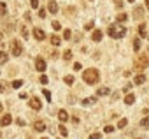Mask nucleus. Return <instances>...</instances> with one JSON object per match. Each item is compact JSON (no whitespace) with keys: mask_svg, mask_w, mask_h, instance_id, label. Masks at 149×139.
<instances>
[{"mask_svg":"<svg viewBox=\"0 0 149 139\" xmlns=\"http://www.w3.org/2000/svg\"><path fill=\"white\" fill-rule=\"evenodd\" d=\"M146 9L149 11V0H146Z\"/></svg>","mask_w":149,"mask_h":139,"instance_id":"44","label":"nucleus"},{"mask_svg":"<svg viewBox=\"0 0 149 139\" xmlns=\"http://www.w3.org/2000/svg\"><path fill=\"white\" fill-rule=\"evenodd\" d=\"M2 39H4V35H2V32H0V46H2Z\"/></svg>","mask_w":149,"mask_h":139,"instance_id":"45","label":"nucleus"},{"mask_svg":"<svg viewBox=\"0 0 149 139\" xmlns=\"http://www.w3.org/2000/svg\"><path fill=\"white\" fill-rule=\"evenodd\" d=\"M47 11H49L51 14H56V11H58V4L54 2V0H51V2L47 4Z\"/></svg>","mask_w":149,"mask_h":139,"instance_id":"13","label":"nucleus"},{"mask_svg":"<svg viewBox=\"0 0 149 139\" xmlns=\"http://www.w3.org/2000/svg\"><path fill=\"white\" fill-rule=\"evenodd\" d=\"M93 25H95L93 21H88V23L84 25V30H86V32H90V30H93Z\"/></svg>","mask_w":149,"mask_h":139,"instance_id":"30","label":"nucleus"},{"mask_svg":"<svg viewBox=\"0 0 149 139\" xmlns=\"http://www.w3.org/2000/svg\"><path fill=\"white\" fill-rule=\"evenodd\" d=\"M107 35L112 37V39H123L126 35V27L123 23H112L109 28H107Z\"/></svg>","mask_w":149,"mask_h":139,"instance_id":"1","label":"nucleus"},{"mask_svg":"<svg viewBox=\"0 0 149 139\" xmlns=\"http://www.w3.org/2000/svg\"><path fill=\"white\" fill-rule=\"evenodd\" d=\"M33 37H35L37 41H44V39H46V32H44L42 28H33Z\"/></svg>","mask_w":149,"mask_h":139,"instance_id":"9","label":"nucleus"},{"mask_svg":"<svg viewBox=\"0 0 149 139\" xmlns=\"http://www.w3.org/2000/svg\"><path fill=\"white\" fill-rule=\"evenodd\" d=\"M128 2H132V4H133V2H135V0H128Z\"/></svg>","mask_w":149,"mask_h":139,"instance_id":"47","label":"nucleus"},{"mask_svg":"<svg viewBox=\"0 0 149 139\" xmlns=\"http://www.w3.org/2000/svg\"><path fill=\"white\" fill-rule=\"evenodd\" d=\"M74 13H76V9H74V7H67V9H65V14H67V16H72Z\"/></svg>","mask_w":149,"mask_h":139,"instance_id":"32","label":"nucleus"},{"mask_svg":"<svg viewBox=\"0 0 149 139\" xmlns=\"http://www.w3.org/2000/svg\"><path fill=\"white\" fill-rule=\"evenodd\" d=\"M90 139H102V134H100V132H93V134L90 135Z\"/></svg>","mask_w":149,"mask_h":139,"instance_id":"34","label":"nucleus"},{"mask_svg":"<svg viewBox=\"0 0 149 139\" xmlns=\"http://www.w3.org/2000/svg\"><path fill=\"white\" fill-rule=\"evenodd\" d=\"M133 102H135V95H133V93H128V95L125 97V104H128V106H132Z\"/></svg>","mask_w":149,"mask_h":139,"instance_id":"19","label":"nucleus"},{"mask_svg":"<svg viewBox=\"0 0 149 139\" xmlns=\"http://www.w3.org/2000/svg\"><path fill=\"white\" fill-rule=\"evenodd\" d=\"M30 6H32L33 9H37V7H39V0H30Z\"/></svg>","mask_w":149,"mask_h":139,"instance_id":"39","label":"nucleus"},{"mask_svg":"<svg viewBox=\"0 0 149 139\" xmlns=\"http://www.w3.org/2000/svg\"><path fill=\"white\" fill-rule=\"evenodd\" d=\"M58 128H60V134H61L63 137H65V135H68V130H67V127H65V125H60Z\"/></svg>","mask_w":149,"mask_h":139,"instance_id":"28","label":"nucleus"},{"mask_svg":"<svg viewBox=\"0 0 149 139\" xmlns=\"http://www.w3.org/2000/svg\"><path fill=\"white\" fill-rule=\"evenodd\" d=\"M4 111V106H2V102H0V113H2Z\"/></svg>","mask_w":149,"mask_h":139,"instance_id":"46","label":"nucleus"},{"mask_svg":"<svg viewBox=\"0 0 149 139\" xmlns=\"http://www.w3.org/2000/svg\"><path fill=\"white\" fill-rule=\"evenodd\" d=\"M135 139H144V137H135Z\"/></svg>","mask_w":149,"mask_h":139,"instance_id":"48","label":"nucleus"},{"mask_svg":"<svg viewBox=\"0 0 149 139\" xmlns=\"http://www.w3.org/2000/svg\"><path fill=\"white\" fill-rule=\"evenodd\" d=\"M21 35H23L25 39H28V30H26L25 27H21Z\"/></svg>","mask_w":149,"mask_h":139,"instance_id":"36","label":"nucleus"},{"mask_svg":"<svg viewBox=\"0 0 149 139\" xmlns=\"http://www.w3.org/2000/svg\"><path fill=\"white\" fill-rule=\"evenodd\" d=\"M112 130H114V127H112V125H107V127H105V132H107V134H109V132H112Z\"/></svg>","mask_w":149,"mask_h":139,"instance_id":"42","label":"nucleus"},{"mask_svg":"<svg viewBox=\"0 0 149 139\" xmlns=\"http://www.w3.org/2000/svg\"><path fill=\"white\" fill-rule=\"evenodd\" d=\"M7 14V6L4 2H0V16H6Z\"/></svg>","mask_w":149,"mask_h":139,"instance_id":"24","label":"nucleus"},{"mask_svg":"<svg viewBox=\"0 0 149 139\" xmlns=\"http://www.w3.org/2000/svg\"><path fill=\"white\" fill-rule=\"evenodd\" d=\"M140 44H142V42H140V37L133 39V49H135V51H139V49H140Z\"/></svg>","mask_w":149,"mask_h":139,"instance_id":"25","label":"nucleus"},{"mask_svg":"<svg viewBox=\"0 0 149 139\" xmlns=\"http://www.w3.org/2000/svg\"><path fill=\"white\" fill-rule=\"evenodd\" d=\"M35 69H37L39 72H44L46 71V60L42 56H37L35 58Z\"/></svg>","mask_w":149,"mask_h":139,"instance_id":"7","label":"nucleus"},{"mask_svg":"<svg viewBox=\"0 0 149 139\" xmlns=\"http://www.w3.org/2000/svg\"><path fill=\"white\" fill-rule=\"evenodd\" d=\"M49 41H51V44H53V46H60V44H61V39H60L56 34H54V35H51V37H49Z\"/></svg>","mask_w":149,"mask_h":139,"instance_id":"17","label":"nucleus"},{"mask_svg":"<svg viewBox=\"0 0 149 139\" xmlns=\"http://www.w3.org/2000/svg\"><path fill=\"white\" fill-rule=\"evenodd\" d=\"M7 60H9V55H7L6 51H0V65H2V63H7Z\"/></svg>","mask_w":149,"mask_h":139,"instance_id":"20","label":"nucleus"},{"mask_svg":"<svg viewBox=\"0 0 149 139\" xmlns=\"http://www.w3.org/2000/svg\"><path fill=\"white\" fill-rule=\"evenodd\" d=\"M63 81H65L67 85H74V81H76V79H74V76H65Z\"/></svg>","mask_w":149,"mask_h":139,"instance_id":"27","label":"nucleus"},{"mask_svg":"<svg viewBox=\"0 0 149 139\" xmlns=\"http://www.w3.org/2000/svg\"><path fill=\"white\" fill-rule=\"evenodd\" d=\"M126 20H128V14H126V13H119V14L116 16V21H118V23H126Z\"/></svg>","mask_w":149,"mask_h":139,"instance_id":"14","label":"nucleus"},{"mask_svg":"<svg viewBox=\"0 0 149 139\" xmlns=\"http://www.w3.org/2000/svg\"><path fill=\"white\" fill-rule=\"evenodd\" d=\"M46 16H47V14H46V9H44V7H39V18H42V20H44Z\"/></svg>","mask_w":149,"mask_h":139,"instance_id":"29","label":"nucleus"},{"mask_svg":"<svg viewBox=\"0 0 149 139\" xmlns=\"http://www.w3.org/2000/svg\"><path fill=\"white\" fill-rule=\"evenodd\" d=\"M9 49H11V55H13V56H19V55L23 53V44H21L18 39H13V41L9 42Z\"/></svg>","mask_w":149,"mask_h":139,"instance_id":"3","label":"nucleus"},{"mask_svg":"<svg viewBox=\"0 0 149 139\" xmlns=\"http://www.w3.org/2000/svg\"><path fill=\"white\" fill-rule=\"evenodd\" d=\"M28 106H30L33 111H40V109H42V102H40V99H37V97H32V99L28 100Z\"/></svg>","mask_w":149,"mask_h":139,"instance_id":"6","label":"nucleus"},{"mask_svg":"<svg viewBox=\"0 0 149 139\" xmlns=\"http://www.w3.org/2000/svg\"><path fill=\"white\" fill-rule=\"evenodd\" d=\"M42 93H44V97H46L47 100H51V92H49V90H42Z\"/></svg>","mask_w":149,"mask_h":139,"instance_id":"38","label":"nucleus"},{"mask_svg":"<svg viewBox=\"0 0 149 139\" xmlns=\"http://www.w3.org/2000/svg\"><path fill=\"white\" fill-rule=\"evenodd\" d=\"M126 125H128V120H126V118H121V120L118 121V125H116V127H118V128H125Z\"/></svg>","mask_w":149,"mask_h":139,"instance_id":"23","label":"nucleus"},{"mask_svg":"<svg viewBox=\"0 0 149 139\" xmlns=\"http://www.w3.org/2000/svg\"><path fill=\"white\" fill-rule=\"evenodd\" d=\"M13 123V116L11 114H4L2 118H0V127H7Z\"/></svg>","mask_w":149,"mask_h":139,"instance_id":"10","label":"nucleus"},{"mask_svg":"<svg viewBox=\"0 0 149 139\" xmlns=\"http://www.w3.org/2000/svg\"><path fill=\"white\" fill-rule=\"evenodd\" d=\"M4 92H7V88L4 86V83H0V93H4Z\"/></svg>","mask_w":149,"mask_h":139,"instance_id":"43","label":"nucleus"},{"mask_svg":"<svg viewBox=\"0 0 149 139\" xmlns=\"http://www.w3.org/2000/svg\"><path fill=\"white\" fill-rule=\"evenodd\" d=\"M140 127H142V128H149V114L140 120Z\"/></svg>","mask_w":149,"mask_h":139,"instance_id":"22","label":"nucleus"},{"mask_svg":"<svg viewBox=\"0 0 149 139\" xmlns=\"http://www.w3.org/2000/svg\"><path fill=\"white\" fill-rule=\"evenodd\" d=\"M70 58H72V51H70V49H67V51L63 53V60H70Z\"/></svg>","mask_w":149,"mask_h":139,"instance_id":"31","label":"nucleus"},{"mask_svg":"<svg viewBox=\"0 0 149 139\" xmlns=\"http://www.w3.org/2000/svg\"><path fill=\"white\" fill-rule=\"evenodd\" d=\"M0 139H2V132H0Z\"/></svg>","mask_w":149,"mask_h":139,"instance_id":"49","label":"nucleus"},{"mask_svg":"<svg viewBox=\"0 0 149 139\" xmlns=\"http://www.w3.org/2000/svg\"><path fill=\"white\" fill-rule=\"evenodd\" d=\"M53 28H54V30H56V32H58V30H60V28H61V25H60V23H58V21H56V20H54V21H53Z\"/></svg>","mask_w":149,"mask_h":139,"instance_id":"35","label":"nucleus"},{"mask_svg":"<svg viewBox=\"0 0 149 139\" xmlns=\"http://www.w3.org/2000/svg\"><path fill=\"white\" fill-rule=\"evenodd\" d=\"M47 83V76L46 74H40V85H46Z\"/></svg>","mask_w":149,"mask_h":139,"instance_id":"37","label":"nucleus"},{"mask_svg":"<svg viewBox=\"0 0 149 139\" xmlns=\"http://www.w3.org/2000/svg\"><path fill=\"white\" fill-rule=\"evenodd\" d=\"M142 83H146V76L144 74H137L135 79H133V85H142Z\"/></svg>","mask_w":149,"mask_h":139,"instance_id":"15","label":"nucleus"},{"mask_svg":"<svg viewBox=\"0 0 149 139\" xmlns=\"http://www.w3.org/2000/svg\"><path fill=\"white\" fill-rule=\"evenodd\" d=\"M114 6H116L118 9H121V7H123V0H116V2H114Z\"/></svg>","mask_w":149,"mask_h":139,"instance_id":"40","label":"nucleus"},{"mask_svg":"<svg viewBox=\"0 0 149 139\" xmlns=\"http://www.w3.org/2000/svg\"><path fill=\"white\" fill-rule=\"evenodd\" d=\"M74 69H76V71H81V63L76 62V63H74Z\"/></svg>","mask_w":149,"mask_h":139,"instance_id":"41","label":"nucleus"},{"mask_svg":"<svg viewBox=\"0 0 149 139\" xmlns=\"http://www.w3.org/2000/svg\"><path fill=\"white\" fill-rule=\"evenodd\" d=\"M40 139H47V137H40Z\"/></svg>","mask_w":149,"mask_h":139,"instance_id":"50","label":"nucleus"},{"mask_svg":"<svg viewBox=\"0 0 149 139\" xmlns=\"http://www.w3.org/2000/svg\"><path fill=\"white\" fill-rule=\"evenodd\" d=\"M70 37H72V32H70V30H65V32H63V39H65V41H68Z\"/></svg>","mask_w":149,"mask_h":139,"instance_id":"33","label":"nucleus"},{"mask_svg":"<svg viewBox=\"0 0 149 139\" xmlns=\"http://www.w3.org/2000/svg\"><path fill=\"white\" fill-rule=\"evenodd\" d=\"M83 81H84L86 85H97V83L100 81V72H98V69H95V67L86 69V71L83 72Z\"/></svg>","mask_w":149,"mask_h":139,"instance_id":"2","label":"nucleus"},{"mask_svg":"<svg viewBox=\"0 0 149 139\" xmlns=\"http://www.w3.org/2000/svg\"><path fill=\"white\" fill-rule=\"evenodd\" d=\"M102 37H104V32H102V30H95V32L91 34V41H93V42H100Z\"/></svg>","mask_w":149,"mask_h":139,"instance_id":"12","label":"nucleus"},{"mask_svg":"<svg viewBox=\"0 0 149 139\" xmlns=\"http://www.w3.org/2000/svg\"><path fill=\"white\" fill-rule=\"evenodd\" d=\"M58 118H60V121H67L68 120V113L65 109H60L58 111Z\"/></svg>","mask_w":149,"mask_h":139,"instance_id":"16","label":"nucleus"},{"mask_svg":"<svg viewBox=\"0 0 149 139\" xmlns=\"http://www.w3.org/2000/svg\"><path fill=\"white\" fill-rule=\"evenodd\" d=\"M32 127H33V130H35V132H44V130H46V123H44L42 120L33 121V125H32Z\"/></svg>","mask_w":149,"mask_h":139,"instance_id":"8","label":"nucleus"},{"mask_svg":"<svg viewBox=\"0 0 149 139\" xmlns=\"http://www.w3.org/2000/svg\"><path fill=\"white\" fill-rule=\"evenodd\" d=\"M109 92H111V90H109L107 86H102V88H98V90H97V97H102V95H107Z\"/></svg>","mask_w":149,"mask_h":139,"instance_id":"18","label":"nucleus"},{"mask_svg":"<svg viewBox=\"0 0 149 139\" xmlns=\"http://www.w3.org/2000/svg\"><path fill=\"white\" fill-rule=\"evenodd\" d=\"M11 86H13V88H21V86H23V81H21V79H16V81L11 83Z\"/></svg>","mask_w":149,"mask_h":139,"instance_id":"26","label":"nucleus"},{"mask_svg":"<svg viewBox=\"0 0 149 139\" xmlns=\"http://www.w3.org/2000/svg\"><path fill=\"white\" fill-rule=\"evenodd\" d=\"M132 14H133V20H135V21H142L144 16H146V14H144V7H140V6H135V9H133Z\"/></svg>","mask_w":149,"mask_h":139,"instance_id":"5","label":"nucleus"},{"mask_svg":"<svg viewBox=\"0 0 149 139\" xmlns=\"http://www.w3.org/2000/svg\"><path fill=\"white\" fill-rule=\"evenodd\" d=\"M139 37H140V39L147 37V25H146V23H140V25H139Z\"/></svg>","mask_w":149,"mask_h":139,"instance_id":"11","label":"nucleus"},{"mask_svg":"<svg viewBox=\"0 0 149 139\" xmlns=\"http://www.w3.org/2000/svg\"><path fill=\"white\" fill-rule=\"evenodd\" d=\"M147 65H149V56L147 55H140V56L135 58V67L140 69V71H144Z\"/></svg>","mask_w":149,"mask_h":139,"instance_id":"4","label":"nucleus"},{"mask_svg":"<svg viewBox=\"0 0 149 139\" xmlns=\"http://www.w3.org/2000/svg\"><path fill=\"white\" fill-rule=\"evenodd\" d=\"M95 102H97V99H95V97H88V99H84L81 104H83V106H91V104H95Z\"/></svg>","mask_w":149,"mask_h":139,"instance_id":"21","label":"nucleus"}]
</instances>
